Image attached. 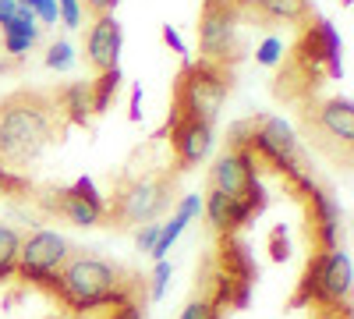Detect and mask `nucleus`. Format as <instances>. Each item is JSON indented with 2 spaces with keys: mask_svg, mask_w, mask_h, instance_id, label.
<instances>
[{
  "mask_svg": "<svg viewBox=\"0 0 354 319\" xmlns=\"http://www.w3.org/2000/svg\"><path fill=\"white\" fill-rule=\"evenodd\" d=\"M57 100L39 89H18L0 100V167H28L50 142H61Z\"/></svg>",
  "mask_w": 354,
  "mask_h": 319,
  "instance_id": "nucleus-1",
  "label": "nucleus"
},
{
  "mask_svg": "<svg viewBox=\"0 0 354 319\" xmlns=\"http://www.w3.org/2000/svg\"><path fill=\"white\" fill-rule=\"evenodd\" d=\"M43 284H53L57 295H61L68 305L100 302V298L117 295V291L128 287L124 273L117 270L113 263H106V259H100V255H85V252L82 255H68V263Z\"/></svg>",
  "mask_w": 354,
  "mask_h": 319,
  "instance_id": "nucleus-2",
  "label": "nucleus"
},
{
  "mask_svg": "<svg viewBox=\"0 0 354 319\" xmlns=\"http://www.w3.org/2000/svg\"><path fill=\"white\" fill-rule=\"evenodd\" d=\"M174 199V178L170 174H153V178H138L117 188L113 202L106 206L103 220H110V227L128 230L135 224H149L156 220Z\"/></svg>",
  "mask_w": 354,
  "mask_h": 319,
  "instance_id": "nucleus-3",
  "label": "nucleus"
},
{
  "mask_svg": "<svg viewBox=\"0 0 354 319\" xmlns=\"http://www.w3.org/2000/svg\"><path fill=\"white\" fill-rule=\"evenodd\" d=\"M305 128H308V138L319 153H326L330 160L340 163L344 156V167L351 163V146H354V103L351 100H326L319 107H308L305 113Z\"/></svg>",
  "mask_w": 354,
  "mask_h": 319,
  "instance_id": "nucleus-4",
  "label": "nucleus"
},
{
  "mask_svg": "<svg viewBox=\"0 0 354 319\" xmlns=\"http://www.w3.org/2000/svg\"><path fill=\"white\" fill-rule=\"evenodd\" d=\"M227 89H230L227 68L213 64V61H198L195 68H188L181 75V85H177V96H174V110H185L192 118L213 125Z\"/></svg>",
  "mask_w": 354,
  "mask_h": 319,
  "instance_id": "nucleus-5",
  "label": "nucleus"
},
{
  "mask_svg": "<svg viewBox=\"0 0 354 319\" xmlns=\"http://www.w3.org/2000/svg\"><path fill=\"white\" fill-rule=\"evenodd\" d=\"M238 21H241L238 4H230V0H205L202 21H198L202 61H213V64H223L227 68V61H234V57L241 53Z\"/></svg>",
  "mask_w": 354,
  "mask_h": 319,
  "instance_id": "nucleus-6",
  "label": "nucleus"
},
{
  "mask_svg": "<svg viewBox=\"0 0 354 319\" xmlns=\"http://www.w3.org/2000/svg\"><path fill=\"white\" fill-rule=\"evenodd\" d=\"M351 295V255L333 248L326 255H315L308 263V273H305V284L298 298H294V305L298 302H319V305H340L347 302Z\"/></svg>",
  "mask_w": 354,
  "mask_h": 319,
  "instance_id": "nucleus-7",
  "label": "nucleus"
},
{
  "mask_svg": "<svg viewBox=\"0 0 354 319\" xmlns=\"http://www.w3.org/2000/svg\"><path fill=\"white\" fill-rule=\"evenodd\" d=\"M68 255H71V248L57 230H36L18 248V273L32 284H43L68 263Z\"/></svg>",
  "mask_w": 354,
  "mask_h": 319,
  "instance_id": "nucleus-8",
  "label": "nucleus"
},
{
  "mask_svg": "<svg viewBox=\"0 0 354 319\" xmlns=\"http://www.w3.org/2000/svg\"><path fill=\"white\" fill-rule=\"evenodd\" d=\"M53 199H46V206L57 213V217H68L71 224L78 227H96L103 224V213H106V202L103 195L96 192L93 178H78L71 188H57L50 192Z\"/></svg>",
  "mask_w": 354,
  "mask_h": 319,
  "instance_id": "nucleus-9",
  "label": "nucleus"
},
{
  "mask_svg": "<svg viewBox=\"0 0 354 319\" xmlns=\"http://www.w3.org/2000/svg\"><path fill=\"white\" fill-rule=\"evenodd\" d=\"M170 146L177 156V167L188 170L195 167L213 146V125L209 121H198L185 110H174V125H170Z\"/></svg>",
  "mask_w": 354,
  "mask_h": 319,
  "instance_id": "nucleus-10",
  "label": "nucleus"
},
{
  "mask_svg": "<svg viewBox=\"0 0 354 319\" xmlns=\"http://www.w3.org/2000/svg\"><path fill=\"white\" fill-rule=\"evenodd\" d=\"M255 153L252 149H230L213 167V188H220L230 199H245L255 185Z\"/></svg>",
  "mask_w": 354,
  "mask_h": 319,
  "instance_id": "nucleus-11",
  "label": "nucleus"
},
{
  "mask_svg": "<svg viewBox=\"0 0 354 319\" xmlns=\"http://www.w3.org/2000/svg\"><path fill=\"white\" fill-rule=\"evenodd\" d=\"M85 57H88V64H93V71H100V75L117 68V57H121V25H117L113 15H100L96 25L88 28Z\"/></svg>",
  "mask_w": 354,
  "mask_h": 319,
  "instance_id": "nucleus-12",
  "label": "nucleus"
},
{
  "mask_svg": "<svg viewBox=\"0 0 354 319\" xmlns=\"http://www.w3.org/2000/svg\"><path fill=\"white\" fill-rule=\"evenodd\" d=\"M220 270H223L220 277H227L230 284H245V287H252L259 277L248 245L234 235H223V241H220Z\"/></svg>",
  "mask_w": 354,
  "mask_h": 319,
  "instance_id": "nucleus-13",
  "label": "nucleus"
},
{
  "mask_svg": "<svg viewBox=\"0 0 354 319\" xmlns=\"http://www.w3.org/2000/svg\"><path fill=\"white\" fill-rule=\"evenodd\" d=\"M0 33H4V50L15 53V57H21V53L32 50L36 39H39L36 15H32V11H25V8H18L15 18H8L4 25H0Z\"/></svg>",
  "mask_w": 354,
  "mask_h": 319,
  "instance_id": "nucleus-14",
  "label": "nucleus"
},
{
  "mask_svg": "<svg viewBox=\"0 0 354 319\" xmlns=\"http://www.w3.org/2000/svg\"><path fill=\"white\" fill-rule=\"evenodd\" d=\"M241 15L252 11L262 21H308V0H245Z\"/></svg>",
  "mask_w": 354,
  "mask_h": 319,
  "instance_id": "nucleus-15",
  "label": "nucleus"
},
{
  "mask_svg": "<svg viewBox=\"0 0 354 319\" xmlns=\"http://www.w3.org/2000/svg\"><path fill=\"white\" fill-rule=\"evenodd\" d=\"M202 210V202H198V195H188L185 202H181V210H177V217L170 220V224H160V238H156V245H153V255H156V263L160 259H167V252H170V245L181 238V230L188 227V220L195 217Z\"/></svg>",
  "mask_w": 354,
  "mask_h": 319,
  "instance_id": "nucleus-16",
  "label": "nucleus"
},
{
  "mask_svg": "<svg viewBox=\"0 0 354 319\" xmlns=\"http://www.w3.org/2000/svg\"><path fill=\"white\" fill-rule=\"evenodd\" d=\"M53 100H57V110L68 113L71 125H88V118H93V89H88V85H82V82L61 89Z\"/></svg>",
  "mask_w": 354,
  "mask_h": 319,
  "instance_id": "nucleus-17",
  "label": "nucleus"
},
{
  "mask_svg": "<svg viewBox=\"0 0 354 319\" xmlns=\"http://www.w3.org/2000/svg\"><path fill=\"white\" fill-rule=\"evenodd\" d=\"M117 82H121V71H106V75H100L88 89H93V113H103L106 107H110V100L117 96Z\"/></svg>",
  "mask_w": 354,
  "mask_h": 319,
  "instance_id": "nucleus-18",
  "label": "nucleus"
},
{
  "mask_svg": "<svg viewBox=\"0 0 354 319\" xmlns=\"http://www.w3.org/2000/svg\"><path fill=\"white\" fill-rule=\"evenodd\" d=\"M75 64V53H71V43H64V39H57L53 46H50V53H46V68H53V71H68Z\"/></svg>",
  "mask_w": 354,
  "mask_h": 319,
  "instance_id": "nucleus-19",
  "label": "nucleus"
},
{
  "mask_svg": "<svg viewBox=\"0 0 354 319\" xmlns=\"http://www.w3.org/2000/svg\"><path fill=\"white\" fill-rule=\"evenodd\" d=\"M18 8H25V11H32L39 21H46V25H53L57 18H61V11H57V0H18Z\"/></svg>",
  "mask_w": 354,
  "mask_h": 319,
  "instance_id": "nucleus-20",
  "label": "nucleus"
},
{
  "mask_svg": "<svg viewBox=\"0 0 354 319\" xmlns=\"http://www.w3.org/2000/svg\"><path fill=\"white\" fill-rule=\"evenodd\" d=\"M280 53H283V39H277V36H270L262 46H259V53H255V61L259 64H266V68H273L277 61H280Z\"/></svg>",
  "mask_w": 354,
  "mask_h": 319,
  "instance_id": "nucleus-21",
  "label": "nucleus"
},
{
  "mask_svg": "<svg viewBox=\"0 0 354 319\" xmlns=\"http://www.w3.org/2000/svg\"><path fill=\"white\" fill-rule=\"evenodd\" d=\"M167 280H170V263H167V259H160L156 270H153V287H149V298H153V302H160V298H163Z\"/></svg>",
  "mask_w": 354,
  "mask_h": 319,
  "instance_id": "nucleus-22",
  "label": "nucleus"
},
{
  "mask_svg": "<svg viewBox=\"0 0 354 319\" xmlns=\"http://www.w3.org/2000/svg\"><path fill=\"white\" fill-rule=\"evenodd\" d=\"M181 319H216V305L213 302H188L185 305V312H181Z\"/></svg>",
  "mask_w": 354,
  "mask_h": 319,
  "instance_id": "nucleus-23",
  "label": "nucleus"
},
{
  "mask_svg": "<svg viewBox=\"0 0 354 319\" xmlns=\"http://www.w3.org/2000/svg\"><path fill=\"white\" fill-rule=\"evenodd\" d=\"M57 11H61L68 28H78V21H82V4L78 0H57Z\"/></svg>",
  "mask_w": 354,
  "mask_h": 319,
  "instance_id": "nucleus-24",
  "label": "nucleus"
},
{
  "mask_svg": "<svg viewBox=\"0 0 354 319\" xmlns=\"http://www.w3.org/2000/svg\"><path fill=\"white\" fill-rule=\"evenodd\" d=\"M156 238H160V224H145V227L138 230V248H142V252H153Z\"/></svg>",
  "mask_w": 354,
  "mask_h": 319,
  "instance_id": "nucleus-25",
  "label": "nucleus"
},
{
  "mask_svg": "<svg viewBox=\"0 0 354 319\" xmlns=\"http://www.w3.org/2000/svg\"><path fill=\"white\" fill-rule=\"evenodd\" d=\"M270 248H273L270 255L277 259V263H280V259H287V255H290V252H287V238H283V230H280V227L273 230V238H270Z\"/></svg>",
  "mask_w": 354,
  "mask_h": 319,
  "instance_id": "nucleus-26",
  "label": "nucleus"
},
{
  "mask_svg": "<svg viewBox=\"0 0 354 319\" xmlns=\"http://www.w3.org/2000/svg\"><path fill=\"white\" fill-rule=\"evenodd\" d=\"M85 8H88V11H93V15L100 18V15H113L117 0H85Z\"/></svg>",
  "mask_w": 354,
  "mask_h": 319,
  "instance_id": "nucleus-27",
  "label": "nucleus"
},
{
  "mask_svg": "<svg viewBox=\"0 0 354 319\" xmlns=\"http://www.w3.org/2000/svg\"><path fill=\"white\" fill-rule=\"evenodd\" d=\"M11 188H25V185L15 178L11 170H4V167H0V195H4V192H11Z\"/></svg>",
  "mask_w": 354,
  "mask_h": 319,
  "instance_id": "nucleus-28",
  "label": "nucleus"
},
{
  "mask_svg": "<svg viewBox=\"0 0 354 319\" xmlns=\"http://www.w3.org/2000/svg\"><path fill=\"white\" fill-rule=\"evenodd\" d=\"M18 15V0H0V25Z\"/></svg>",
  "mask_w": 354,
  "mask_h": 319,
  "instance_id": "nucleus-29",
  "label": "nucleus"
},
{
  "mask_svg": "<svg viewBox=\"0 0 354 319\" xmlns=\"http://www.w3.org/2000/svg\"><path fill=\"white\" fill-rule=\"evenodd\" d=\"M163 39H167V43H170V46H174L177 53H185V43H181V36H177V33H174V28H170V25L163 28Z\"/></svg>",
  "mask_w": 354,
  "mask_h": 319,
  "instance_id": "nucleus-30",
  "label": "nucleus"
}]
</instances>
